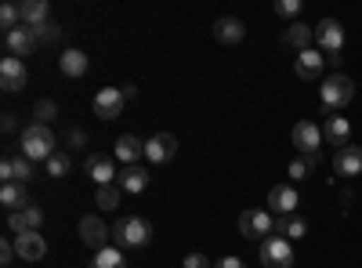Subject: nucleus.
<instances>
[{"instance_id":"e433bc0d","label":"nucleus","mask_w":362,"mask_h":268,"mask_svg":"<svg viewBox=\"0 0 362 268\" xmlns=\"http://www.w3.org/2000/svg\"><path fill=\"white\" fill-rule=\"evenodd\" d=\"M181 268H214V261L203 257V254H189L185 261H181Z\"/></svg>"},{"instance_id":"b1692460","label":"nucleus","mask_w":362,"mask_h":268,"mask_svg":"<svg viewBox=\"0 0 362 268\" xmlns=\"http://www.w3.org/2000/svg\"><path fill=\"white\" fill-rule=\"evenodd\" d=\"M312 40H315V29L305 25V22H293L286 33H283V44H286V47H297V51H308Z\"/></svg>"},{"instance_id":"20e7f679","label":"nucleus","mask_w":362,"mask_h":268,"mask_svg":"<svg viewBox=\"0 0 362 268\" xmlns=\"http://www.w3.org/2000/svg\"><path fill=\"white\" fill-rule=\"evenodd\" d=\"M261 264L264 268H290L293 264V247H290V240H283L279 232H272L268 240H261Z\"/></svg>"},{"instance_id":"58836bf2","label":"nucleus","mask_w":362,"mask_h":268,"mask_svg":"<svg viewBox=\"0 0 362 268\" xmlns=\"http://www.w3.org/2000/svg\"><path fill=\"white\" fill-rule=\"evenodd\" d=\"M214 268H247V261H243V257H232V254H228V257L214 261Z\"/></svg>"},{"instance_id":"6e6552de","label":"nucleus","mask_w":362,"mask_h":268,"mask_svg":"<svg viewBox=\"0 0 362 268\" xmlns=\"http://www.w3.org/2000/svg\"><path fill=\"white\" fill-rule=\"evenodd\" d=\"M315 44L322 47V54H341V47H344V29H341V22H337V18H322V22L315 25Z\"/></svg>"},{"instance_id":"9b49d317","label":"nucleus","mask_w":362,"mask_h":268,"mask_svg":"<svg viewBox=\"0 0 362 268\" xmlns=\"http://www.w3.org/2000/svg\"><path fill=\"white\" fill-rule=\"evenodd\" d=\"M326 69V54L319 47H308V51H297V62H293V73L300 80H319Z\"/></svg>"},{"instance_id":"c756f323","label":"nucleus","mask_w":362,"mask_h":268,"mask_svg":"<svg viewBox=\"0 0 362 268\" xmlns=\"http://www.w3.org/2000/svg\"><path fill=\"white\" fill-rule=\"evenodd\" d=\"M315 163H319V153H315V156H297V160L290 163V177H293V182H305V177L315 170Z\"/></svg>"},{"instance_id":"a878e982","label":"nucleus","mask_w":362,"mask_h":268,"mask_svg":"<svg viewBox=\"0 0 362 268\" xmlns=\"http://www.w3.org/2000/svg\"><path fill=\"white\" fill-rule=\"evenodd\" d=\"M58 69H62L69 80H80V76L87 73V54H83V51H76V47H69L62 58H58Z\"/></svg>"},{"instance_id":"473e14b6","label":"nucleus","mask_w":362,"mask_h":268,"mask_svg":"<svg viewBox=\"0 0 362 268\" xmlns=\"http://www.w3.org/2000/svg\"><path fill=\"white\" fill-rule=\"evenodd\" d=\"M73 170V160H69V153H54L51 160H47V174L51 177H66Z\"/></svg>"},{"instance_id":"c9c22d12","label":"nucleus","mask_w":362,"mask_h":268,"mask_svg":"<svg viewBox=\"0 0 362 268\" xmlns=\"http://www.w3.org/2000/svg\"><path fill=\"white\" fill-rule=\"evenodd\" d=\"M276 15H283V18L300 15V0H276Z\"/></svg>"},{"instance_id":"2f4dec72","label":"nucleus","mask_w":362,"mask_h":268,"mask_svg":"<svg viewBox=\"0 0 362 268\" xmlns=\"http://www.w3.org/2000/svg\"><path fill=\"white\" fill-rule=\"evenodd\" d=\"M33 37H37V44H58V40H62V25L44 22V25L33 29Z\"/></svg>"},{"instance_id":"f257e3e1","label":"nucleus","mask_w":362,"mask_h":268,"mask_svg":"<svg viewBox=\"0 0 362 268\" xmlns=\"http://www.w3.org/2000/svg\"><path fill=\"white\" fill-rule=\"evenodd\" d=\"M148 240H153V225H148L145 218H119L116 225H112V232H109V243L112 247H145Z\"/></svg>"},{"instance_id":"c85d7f7f","label":"nucleus","mask_w":362,"mask_h":268,"mask_svg":"<svg viewBox=\"0 0 362 268\" xmlns=\"http://www.w3.org/2000/svg\"><path fill=\"white\" fill-rule=\"evenodd\" d=\"M119 196H124V189H119V185H98V192H95L98 211H116V206H119Z\"/></svg>"},{"instance_id":"6ab92c4d","label":"nucleus","mask_w":362,"mask_h":268,"mask_svg":"<svg viewBox=\"0 0 362 268\" xmlns=\"http://www.w3.org/2000/svg\"><path fill=\"white\" fill-rule=\"evenodd\" d=\"M214 40L218 44H243L247 40V25L239 18H232V15H225V18L214 22Z\"/></svg>"},{"instance_id":"412c9836","label":"nucleus","mask_w":362,"mask_h":268,"mask_svg":"<svg viewBox=\"0 0 362 268\" xmlns=\"http://www.w3.org/2000/svg\"><path fill=\"white\" fill-rule=\"evenodd\" d=\"M148 182H153V174H148L141 163H134V167H127L124 174L116 177V185L124 189V192H145L148 189Z\"/></svg>"},{"instance_id":"dca6fc26","label":"nucleus","mask_w":362,"mask_h":268,"mask_svg":"<svg viewBox=\"0 0 362 268\" xmlns=\"http://www.w3.org/2000/svg\"><path fill=\"white\" fill-rule=\"evenodd\" d=\"M15 250H18L22 261H44L47 240H44L40 232H22V235H15Z\"/></svg>"},{"instance_id":"cd10ccee","label":"nucleus","mask_w":362,"mask_h":268,"mask_svg":"<svg viewBox=\"0 0 362 268\" xmlns=\"http://www.w3.org/2000/svg\"><path fill=\"white\" fill-rule=\"evenodd\" d=\"M87 268H127V261H124V250L109 243L105 250H98L95 257L87 261Z\"/></svg>"},{"instance_id":"a211bd4d","label":"nucleus","mask_w":362,"mask_h":268,"mask_svg":"<svg viewBox=\"0 0 362 268\" xmlns=\"http://www.w3.org/2000/svg\"><path fill=\"white\" fill-rule=\"evenodd\" d=\"M348 138H351V124L344 120V116L329 112V116H326V124H322V141H326V145L344 148V145H348Z\"/></svg>"},{"instance_id":"0eeeda50","label":"nucleus","mask_w":362,"mask_h":268,"mask_svg":"<svg viewBox=\"0 0 362 268\" xmlns=\"http://www.w3.org/2000/svg\"><path fill=\"white\" fill-rule=\"evenodd\" d=\"M109 232H112V228H109L98 214H83V218H80V243H87L95 254L109 247Z\"/></svg>"},{"instance_id":"1a4fd4ad","label":"nucleus","mask_w":362,"mask_h":268,"mask_svg":"<svg viewBox=\"0 0 362 268\" xmlns=\"http://www.w3.org/2000/svg\"><path fill=\"white\" fill-rule=\"evenodd\" d=\"M293 145H297V153H300V156H315V153H319V145H322V127L312 124V120L293 124Z\"/></svg>"},{"instance_id":"393cba45","label":"nucleus","mask_w":362,"mask_h":268,"mask_svg":"<svg viewBox=\"0 0 362 268\" xmlns=\"http://www.w3.org/2000/svg\"><path fill=\"white\" fill-rule=\"evenodd\" d=\"M47 15H51V8H47V0H22V25H29V29H37V25L51 22Z\"/></svg>"},{"instance_id":"4be33fe9","label":"nucleus","mask_w":362,"mask_h":268,"mask_svg":"<svg viewBox=\"0 0 362 268\" xmlns=\"http://www.w3.org/2000/svg\"><path fill=\"white\" fill-rule=\"evenodd\" d=\"M112 153H116V160H124L127 167H134L141 156H145V141H138L134 134H119L116 138V148H112Z\"/></svg>"},{"instance_id":"ea45409f","label":"nucleus","mask_w":362,"mask_h":268,"mask_svg":"<svg viewBox=\"0 0 362 268\" xmlns=\"http://www.w3.org/2000/svg\"><path fill=\"white\" fill-rule=\"evenodd\" d=\"M69 145H73V148L87 145V134H83V131H69Z\"/></svg>"},{"instance_id":"f704fd0d","label":"nucleus","mask_w":362,"mask_h":268,"mask_svg":"<svg viewBox=\"0 0 362 268\" xmlns=\"http://www.w3.org/2000/svg\"><path fill=\"white\" fill-rule=\"evenodd\" d=\"M33 116H37L33 124H47V127H51V120H54V116H58V105H54V102H37Z\"/></svg>"},{"instance_id":"f03ea898","label":"nucleus","mask_w":362,"mask_h":268,"mask_svg":"<svg viewBox=\"0 0 362 268\" xmlns=\"http://www.w3.org/2000/svg\"><path fill=\"white\" fill-rule=\"evenodd\" d=\"M58 153V148H54V131L47 127V124H29L25 131H22V156L25 160H51Z\"/></svg>"},{"instance_id":"4c0bfd02","label":"nucleus","mask_w":362,"mask_h":268,"mask_svg":"<svg viewBox=\"0 0 362 268\" xmlns=\"http://www.w3.org/2000/svg\"><path fill=\"white\" fill-rule=\"evenodd\" d=\"M18 250H15V240H0V261L4 264H11V257H15Z\"/></svg>"},{"instance_id":"9d476101","label":"nucleus","mask_w":362,"mask_h":268,"mask_svg":"<svg viewBox=\"0 0 362 268\" xmlns=\"http://www.w3.org/2000/svg\"><path fill=\"white\" fill-rule=\"evenodd\" d=\"M297 203H300V196H297L293 185H276V189L268 192V211H272V218H290V214H297Z\"/></svg>"},{"instance_id":"7ed1b4c3","label":"nucleus","mask_w":362,"mask_h":268,"mask_svg":"<svg viewBox=\"0 0 362 268\" xmlns=\"http://www.w3.org/2000/svg\"><path fill=\"white\" fill-rule=\"evenodd\" d=\"M322 109L326 112H337V109H344L351 98H355V83H351V76H344V73H334V76H326L322 80Z\"/></svg>"},{"instance_id":"7c9ffc66","label":"nucleus","mask_w":362,"mask_h":268,"mask_svg":"<svg viewBox=\"0 0 362 268\" xmlns=\"http://www.w3.org/2000/svg\"><path fill=\"white\" fill-rule=\"evenodd\" d=\"M0 25H4V33L22 25V4H4L0 8Z\"/></svg>"},{"instance_id":"79ce46f5","label":"nucleus","mask_w":362,"mask_h":268,"mask_svg":"<svg viewBox=\"0 0 362 268\" xmlns=\"http://www.w3.org/2000/svg\"><path fill=\"white\" fill-rule=\"evenodd\" d=\"M124 98H127V102L138 98V87H134V83H124Z\"/></svg>"},{"instance_id":"aec40b11","label":"nucleus","mask_w":362,"mask_h":268,"mask_svg":"<svg viewBox=\"0 0 362 268\" xmlns=\"http://www.w3.org/2000/svg\"><path fill=\"white\" fill-rule=\"evenodd\" d=\"M83 170H87L90 177H95L98 185H112L116 177H119V174H116V163H112L109 156H98V153L83 160Z\"/></svg>"},{"instance_id":"f3484780","label":"nucleus","mask_w":362,"mask_h":268,"mask_svg":"<svg viewBox=\"0 0 362 268\" xmlns=\"http://www.w3.org/2000/svg\"><path fill=\"white\" fill-rule=\"evenodd\" d=\"M334 170H337L341 177H355V174H362V145H344V148H337Z\"/></svg>"},{"instance_id":"72a5a7b5","label":"nucleus","mask_w":362,"mask_h":268,"mask_svg":"<svg viewBox=\"0 0 362 268\" xmlns=\"http://www.w3.org/2000/svg\"><path fill=\"white\" fill-rule=\"evenodd\" d=\"M11 163H15V182H22V185H25V182H33V177H37V170H33V160L15 156Z\"/></svg>"},{"instance_id":"f8f14e48","label":"nucleus","mask_w":362,"mask_h":268,"mask_svg":"<svg viewBox=\"0 0 362 268\" xmlns=\"http://www.w3.org/2000/svg\"><path fill=\"white\" fill-rule=\"evenodd\" d=\"M174 153H177V138L167 134V131H160L145 141V160L148 163H167V160H174Z\"/></svg>"},{"instance_id":"ddd939ff","label":"nucleus","mask_w":362,"mask_h":268,"mask_svg":"<svg viewBox=\"0 0 362 268\" xmlns=\"http://www.w3.org/2000/svg\"><path fill=\"white\" fill-rule=\"evenodd\" d=\"M25 80H29L25 62H22V58H11V54H8L4 62H0V87H4V91H22Z\"/></svg>"},{"instance_id":"5701e85b","label":"nucleus","mask_w":362,"mask_h":268,"mask_svg":"<svg viewBox=\"0 0 362 268\" xmlns=\"http://www.w3.org/2000/svg\"><path fill=\"white\" fill-rule=\"evenodd\" d=\"M0 203H4L8 214H18L29 206V196H25V185L22 182H8L4 189H0Z\"/></svg>"},{"instance_id":"a19ab883","label":"nucleus","mask_w":362,"mask_h":268,"mask_svg":"<svg viewBox=\"0 0 362 268\" xmlns=\"http://www.w3.org/2000/svg\"><path fill=\"white\" fill-rule=\"evenodd\" d=\"M0 127H4V131L11 134V131H15V116H11V112H4V120H0Z\"/></svg>"},{"instance_id":"4468645a","label":"nucleus","mask_w":362,"mask_h":268,"mask_svg":"<svg viewBox=\"0 0 362 268\" xmlns=\"http://www.w3.org/2000/svg\"><path fill=\"white\" fill-rule=\"evenodd\" d=\"M4 47H8L11 58H25L29 51L40 47V44H37V37H33V29H29V25H18V29H11V33H4Z\"/></svg>"},{"instance_id":"39448f33","label":"nucleus","mask_w":362,"mask_h":268,"mask_svg":"<svg viewBox=\"0 0 362 268\" xmlns=\"http://www.w3.org/2000/svg\"><path fill=\"white\" fill-rule=\"evenodd\" d=\"M272 232H276L272 211H243L239 214V235H247V240H268Z\"/></svg>"},{"instance_id":"2eb2a0df","label":"nucleus","mask_w":362,"mask_h":268,"mask_svg":"<svg viewBox=\"0 0 362 268\" xmlns=\"http://www.w3.org/2000/svg\"><path fill=\"white\" fill-rule=\"evenodd\" d=\"M40 225H44V211L37 203H29L25 211H18V214H8V228L15 232V235H22V232H40Z\"/></svg>"},{"instance_id":"423d86ee","label":"nucleus","mask_w":362,"mask_h":268,"mask_svg":"<svg viewBox=\"0 0 362 268\" xmlns=\"http://www.w3.org/2000/svg\"><path fill=\"white\" fill-rule=\"evenodd\" d=\"M124 87H102V91L95 95V116L98 120H119L124 116Z\"/></svg>"},{"instance_id":"bb28decb","label":"nucleus","mask_w":362,"mask_h":268,"mask_svg":"<svg viewBox=\"0 0 362 268\" xmlns=\"http://www.w3.org/2000/svg\"><path fill=\"white\" fill-rule=\"evenodd\" d=\"M276 232L283 235V240H300V235L308 232V221L300 218V214H290V218H276Z\"/></svg>"}]
</instances>
